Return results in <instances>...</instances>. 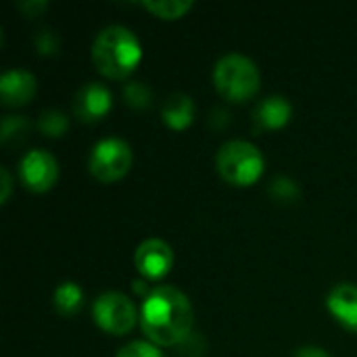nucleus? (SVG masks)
<instances>
[{
  "label": "nucleus",
  "instance_id": "f257e3e1",
  "mask_svg": "<svg viewBox=\"0 0 357 357\" xmlns=\"http://www.w3.org/2000/svg\"><path fill=\"white\" fill-rule=\"evenodd\" d=\"M192 318L195 314L188 297L169 284H161L149 291L140 310L142 333L153 343L167 347L182 343L190 335Z\"/></svg>",
  "mask_w": 357,
  "mask_h": 357
},
{
  "label": "nucleus",
  "instance_id": "f03ea898",
  "mask_svg": "<svg viewBox=\"0 0 357 357\" xmlns=\"http://www.w3.org/2000/svg\"><path fill=\"white\" fill-rule=\"evenodd\" d=\"M142 59V46L136 33L123 25H107L100 29L92 44V61L96 69L111 77H128Z\"/></svg>",
  "mask_w": 357,
  "mask_h": 357
},
{
  "label": "nucleus",
  "instance_id": "7ed1b4c3",
  "mask_svg": "<svg viewBox=\"0 0 357 357\" xmlns=\"http://www.w3.org/2000/svg\"><path fill=\"white\" fill-rule=\"evenodd\" d=\"M257 65L238 52L224 54L213 67V86L230 102H243L259 90Z\"/></svg>",
  "mask_w": 357,
  "mask_h": 357
},
{
  "label": "nucleus",
  "instance_id": "20e7f679",
  "mask_svg": "<svg viewBox=\"0 0 357 357\" xmlns=\"http://www.w3.org/2000/svg\"><path fill=\"white\" fill-rule=\"evenodd\" d=\"M220 176L232 186H249L264 174V155L249 140H228L215 155Z\"/></svg>",
  "mask_w": 357,
  "mask_h": 357
},
{
  "label": "nucleus",
  "instance_id": "39448f33",
  "mask_svg": "<svg viewBox=\"0 0 357 357\" xmlns=\"http://www.w3.org/2000/svg\"><path fill=\"white\" fill-rule=\"evenodd\" d=\"M134 155L126 140L109 136L98 140L88 157L90 174L100 182H115L123 178L132 167Z\"/></svg>",
  "mask_w": 357,
  "mask_h": 357
},
{
  "label": "nucleus",
  "instance_id": "423d86ee",
  "mask_svg": "<svg viewBox=\"0 0 357 357\" xmlns=\"http://www.w3.org/2000/svg\"><path fill=\"white\" fill-rule=\"evenodd\" d=\"M92 316L94 322L109 335H128L134 324H136V305L134 301L117 291H109L102 293L100 297H96L94 305H92Z\"/></svg>",
  "mask_w": 357,
  "mask_h": 357
},
{
  "label": "nucleus",
  "instance_id": "0eeeda50",
  "mask_svg": "<svg viewBox=\"0 0 357 357\" xmlns=\"http://www.w3.org/2000/svg\"><path fill=\"white\" fill-rule=\"evenodd\" d=\"M19 178L33 192L50 190L59 178V163L48 151L33 149L23 155L19 163Z\"/></svg>",
  "mask_w": 357,
  "mask_h": 357
},
{
  "label": "nucleus",
  "instance_id": "6e6552de",
  "mask_svg": "<svg viewBox=\"0 0 357 357\" xmlns=\"http://www.w3.org/2000/svg\"><path fill=\"white\" fill-rule=\"evenodd\" d=\"M134 264H136L138 272L144 278L159 280V278H163L172 270V264H174L172 247L165 241H161V238H146L136 249Z\"/></svg>",
  "mask_w": 357,
  "mask_h": 357
},
{
  "label": "nucleus",
  "instance_id": "1a4fd4ad",
  "mask_svg": "<svg viewBox=\"0 0 357 357\" xmlns=\"http://www.w3.org/2000/svg\"><path fill=\"white\" fill-rule=\"evenodd\" d=\"M113 96L109 92V88L100 82H88L84 84L73 98V111L82 121L94 123L98 119H102L109 109H111Z\"/></svg>",
  "mask_w": 357,
  "mask_h": 357
},
{
  "label": "nucleus",
  "instance_id": "9d476101",
  "mask_svg": "<svg viewBox=\"0 0 357 357\" xmlns=\"http://www.w3.org/2000/svg\"><path fill=\"white\" fill-rule=\"evenodd\" d=\"M36 75L27 69H8L0 77V94L6 107H19L33 98L36 94Z\"/></svg>",
  "mask_w": 357,
  "mask_h": 357
},
{
  "label": "nucleus",
  "instance_id": "9b49d317",
  "mask_svg": "<svg viewBox=\"0 0 357 357\" xmlns=\"http://www.w3.org/2000/svg\"><path fill=\"white\" fill-rule=\"evenodd\" d=\"M326 305L331 310V314L337 318V322H341L347 331L357 333V287L343 282L337 284L326 299Z\"/></svg>",
  "mask_w": 357,
  "mask_h": 357
},
{
  "label": "nucleus",
  "instance_id": "f8f14e48",
  "mask_svg": "<svg viewBox=\"0 0 357 357\" xmlns=\"http://www.w3.org/2000/svg\"><path fill=\"white\" fill-rule=\"evenodd\" d=\"M293 115V107L284 96H266L253 109V123L257 130H278L289 123Z\"/></svg>",
  "mask_w": 357,
  "mask_h": 357
},
{
  "label": "nucleus",
  "instance_id": "ddd939ff",
  "mask_svg": "<svg viewBox=\"0 0 357 357\" xmlns=\"http://www.w3.org/2000/svg\"><path fill=\"white\" fill-rule=\"evenodd\" d=\"M163 121L174 130H184L190 126L195 117V100L184 92H174L165 98L161 107Z\"/></svg>",
  "mask_w": 357,
  "mask_h": 357
},
{
  "label": "nucleus",
  "instance_id": "4468645a",
  "mask_svg": "<svg viewBox=\"0 0 357 357\" xmlns=\"http://www.w3.org/2000/svg\"><path fill=\"white\" fill-rule=\"evenodd\" d=\"M84 299V291L75 282H63L54 291V307L61 316H73L79 312Z\"/></svg>",
  "mask_w": 357,
  "mask_h": 357
},
{
  "label": "nucleus",
  "instance_id": "2eb2a0df",
  "mask_svg": "<svg viewBox=\"0 0 357 357\" xmlns=\"http://www.w3.org/2000/svg\"><path fill=\"white\" fill-rule=\"evenodd\" d=\"M140 4L161 19H178L192 8V0H142Z\"/></svg>",
  "mask_w": 357,
  "mask_h": 357
},
{
  "label": "nucleus",
  "instance_id": "dca6fc26",
  "mask_svg": "<svg viewBox=\"0 0 357 357\" xmlns=\"http://www.w3.org/2000/svg\"><path fill=\"white\" fill-rule=\"evenodd\" d=\"M38 128L44 136H50V138H59L67 132L69 128V121L65 117V113L56 111V109H46L40 119H38Z\"/></svg>",
  "mask_w": 357,
  "mask_h": 357
},
{
  "label": "nucleus",
  "instance_id": "f3484780",
  "mask_svg": "<svg viewBox=\"0 0 357 357\" xmlns=\"http://www.w3.org/2000/svg\"><path fill=\"white\" fill-rule=\"evenodd\" d=\"M123 98L132 109H146L153 102V90L144 82H130L123 86Z\"/></svg>",
  "mask_w": 357,
  "mask_h": 357
},
{
  "label": "nucleus",
  "instance_id": "a211bd4d",
  "mask_svg": "<svg viewBox=\"0 0 357 357\" xmlns=\"http://www.w3.org/2000/svg\"><path fill=\"white\" fill-rule=\"evenodd\" d=\"M270 195L276 199V201H284V203H291V201H297L301 190L297 186V182H293L291 178L287 176H278L272 180L270 184Z\"/></svg>",
  "mask_w": 357,
  "mask_h": 357
},
{
  "label": "nucleus",
  "instance_id": "6ab92c4d",
  "mask_svg": "<svg viewBox=\"0 0 357 357\" xmlns=\"http://www.w3.org/2000/svg\"><path fill=\"white\" fill-rule=\"evenodd\" d=\"M27 128H29V123H27L25 117H21V115H6L2 119V134H0V138H2L4 144H10L13 138H17V140L23 138Z\"/></svg>",
  "mask_w": 357,
  "mask_h": 357
},
{
  "label": "nucleus",
  "instance_id": "aec40b11",
  "mask_svg": "<svg viewBox=\"0 0 357 357\" xmlns=\"http://www.w3.org/2000/svg\"><path fill=\"white\" fill-rule=\"evenodd\" d=\"M115 357H165L153 343L146 341H132L126 347L119 349V354Z\"/></svg>",
  "mask_w": 357,
  "mask_h": 357
},
{
  "label": "nucleus",
  "instance_id": "412c9836",
  "mask_svg": "<svg viewBox=\"0 0 357 357\" xmlns=\"http://www.w3.org/2000/svg\"><path fill=\"white\" fill-rule=\"evenodd\" d=\"M36 46L42 54H52L56 48H59V38L48 31V29H42L38 36H36Z\"/></svg>",
  "mask_w": 357,
  "mask_h": 357
},
{
  "label": "nucleus",
  "instance_id": "4be33fe9",
  "mask_svg": "<svg viewBox=\"0 0 357 357\" xmlns=\"http://www.w3.org/2000/svg\"><path fill=\"white\" fill-rule=\"evenodd\" d=\"M293 357H331V354H328V351H324L322 347H314V345H310V347H301V349H297Z\"/></svg>",
  "mask_w": 357,
  "mask_h": 357
},
{
  "label": "nucleus",
  "instance_id": "5701e85b",
  "mask_svg": "<svg viewBox=\"0 0 357 357\" xmlns=\"http://www.w3.org/2000/svg\"><path fill=\"white\" fill-rule=\"evenodd\" d=\"M0 178H2V203H6L8 201V195H10V174H8V169L6 167H0Z\"/></svg>",
  "mask_w": 357,
  "mask_h": 357
},
{
  "label": "nucleus",
  "instance_id": "b1692460",
  "mask_svg": "<svg viewBox=\"0 0 357 357\" xmlns=\"http://www.w3.org/2000/svg\"><path fill=\"white\" fill-rule=\"evenodd\" d=\"M21 8H23V10L29 8V10H33V15H36L38 10L46 8V2H42V0H40V2H33V4H31V2H21Z\"/></svg>",
  "mask_w": 357,
  "mask_h": 357
}]
</instances>
